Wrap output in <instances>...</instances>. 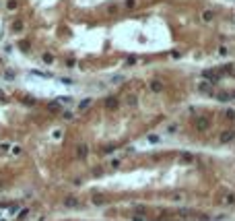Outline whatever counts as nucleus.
Here are the masks:
<instances>
[{"label":"nucleus","mask_w":235,"mask_h":221,"mask_svg":"<svg viewBox=\"0 0 235 221\" xmlns=\"http://www.w3.org/2000/svg\"><path fill=\"white\" fill-rule=\"evenodd\" d=\"M12 29H14V31L23 29V21H14V23H12Z\"/></svg>","instance_id":"nucleus-15"},{"label":"nucleus","mask_w":235,"mask_h":221,"mask_svg":"<svg viewBox=\"0 0 235 221\" xmlns=\"http://www.w3.org/2000/svg\"><path fill=\"white\" fill-rule=\"evenodd\" d=\"M217 99L219 101H229V99H235V93H217Z\"/></svg>","instance_id":"nucleus-3"},{"label":"nucleus","mask_w":235,"mask_h":221,"mask_svg":"<svg viewBox=\"0 0 235 221\" xmlns=\"http://www.w3.org/2000/svg\"><path fill=\"white\" fill-rule=\"evenodd\" d=\"M221 143H229V140L235 139V130H225V132H221Z\"/></svg>","instance_id":"nucleus-2"},{"label":"nucleus","mask_w":235,"mask_h":221,"mask_svg":"<svg viewBox=\"0 0 235 221\" xmlns=\"http://www.w3.org/2000/svg\"><path fill=\"white\" fill-rule=\"evenodd\" d=\"M225 116L229 120H235V110H225Z\"/></svg>","instance_id":"nucleus-13"},{"label":"nucleus","mask_w":235,"mask_h":221,"mask_svg":"<svg viewBox=\"0 0 235 221\" xmlns=\"http://www.w3.org/2000/svg\"><path fill=\"white\" fill-rule=\"evenodd\" d=\"M105 105L109 107V110H116V107H118V99H116V97H109V99L105 101Z\"/></svg>","instance_id":"nucleus-6"},{"label":"nucleus","mask_w":235,"mask_h":221,"mask_svg":"<svg viewBox=\"0 0 235 221\" xmlns=\"http://www.w3.org/2000/svg\"><path fill=\"white\" fill-rule=\"evenodd\" d=\"M0 99H4V93H2V91H0Z\"/></svg>","instance_id":"nucleus-24"},{"label":"nucleus","mask_w":235,"mask_h":221,"mask_svg":"<svg viewBox=\"0 0 235 221\" xmlns=\"http://www.w3.org/2000/svg\"><path fill=\"white\" fill-rule=\"evenodd\" d=\"M134 221H144V219H142V217H134Z\"/></svg>","instance_id":"nucleus-23"},{"label":"nucleus","mask_w":235,"mask_h":221,"mask_svg":"<svg viewBox=\"0 0 235 221\" xmlns=\"http://www.w3.org/2000/svg\"><path fill=\"white\" fill-rule=\"evenodd\" d=\"M208 124H211V122H208V118H204V116H200L198 120H196V128H198L200 132H202V130H206Z\"/></svg>","instance_id":"nucleus-1"},{"label":"nucleus","mask_w":235,"mask_h":221,"mask_svg":"<svg viewBox=\"0 0 235 221\" xmlns=\"http://www.w3.org/2000/svg\"><path fill=\"white\" fill-rule=\"evenodd\" d=\"M204 79H206V81H211V83H214V81H219V74H214V72H211V70H206V72H204Z\"/></svg>","instance_id":"nucleus-4"},{"label":"nucleus","mask_w":235,"mask_h":221,"mask_svg":"<svg viewBox=\"0 0 235 221\" xmlns=\"http://www.w3.org/2000/svg\"><path fill=\"white\" fill-rule=\"evenodd\" d=\"M128 105H136V97H130V99H128Z\"/></svg>","instance_id":"nucleus-22"},{"label":"nucleus","mask_w":235,"mask_h":221,"mask_svg":"<svg viewBox=\"0 0 235 221\" xmlns=\"http://www.w3.org/2000/svg\"><path fill=\"white\" fill-rule=\"evenodd\" d=\"M149 143H159V137H155V134H151V137H149Z\"/></svg>","instance_id":"nucleus-18"},{"label":"nucleus","mask_w":235,"mask_h":221,"mask_svg":"<svg viewBox=\"0 0 235 221\" xmlns=\"http://www.w3.org/2000/svg\"><path fill=\"white\" fill-rule=\"evenodd\" d=\"M219 54H221V56H225V54H227V48H225V46L219 48Z\"/></svg>","instance_id":"nucleus-21"},{"label":"nucleus","mask_w":235,"mask_h":221,"mask_svg":"<svg viewBox=\"0 0 235 221\" xmlns=\"http://www.w3.org/2000/svg\"><path fill=\"white\" fill-rule=\"evenodd\" d=\"M225 205H235V194H227L225 196Z\"/></svg>","instance_id":"nucleus-10"},{"label":"nucleus","mask_w":235,"mask_h":221,"mask_svg":"<svg viewBox=\"0 0 235 221\" xmlns=\"http://www.w3.org/2000/svg\"><path fill=\"white\" fill-rule=\"evenodd\" d=\"M43 60H46V62H52V60H54V56H52V54H46V56H43Z\"/></svg>","instance_id":"nucleus-20"},{"label":"nucleus","mask_w":235,"mask_h":221,"mask_svg":"<svg viewBox=\"0 0 235 221\" xmlns=\"http://www.w3.org/2000/svg\"><path fill=\"white\" fill-rule=\"evenodd\" d=\"M233 74H235V70H233Z\"/></svg>","instance_id":"nucleus-25"},{"label":"nucleus","mask_w":235,"mask_h":221,"mask_svg":"<svg viewBox=\"0 0 235 221\" xmlns=\"http://www.w3.org/2000/svg\"><path fill=\"white\" fill-rule=\"evenodd\" d=\"M136 6V0H124V8H128V11H132Z\"/></svg>","instance_id":"nucleus-7"},{"label":"nucleus","mask_w":235,"mask_h":221,"mask_svg":"<svg viewBox=\"0 0 235 221\" xmlns=\"http://www.w3.org/2000/svg\"><path fill=\"white\" fill-rule=\"evenodd\" d=\"M89 105H91V99H89V97H87V99H82L81 104H79V110H87V107H89Z\"/></svg>","instance_id":"nucleus-9"},{"label":"nucleus","mask_w":235,"mask_h":221,"mask_svg":"<svg viewBox=\"0 0 235 221\" xmlns=\"http://www.w3.org/2000/svg\"><path fill=\"white\" fill-rule=\"evenodd\" d=\"M184 194H182V192H175V194H173V200H175V203H179V200H184Z\"/></svg>","instance_id":"nucleus-16"},{"label":"nucleus","mask_w":235,"mask_h":221,"mask_svg":"<svg viewBox=\"0 0 235 221\" xmlns=\"http://www.w3.org/2000/svg\"><path fill=\"white\" fill-rule=\"evenodd\" d=\"M151 89H153L155 93H159V91H163V85H161V81H153V83H151Z\"/></svg>","instance_id":"nucleus-5"},{"label":"nucleus","mask_w":235,"mask_h":221,"mask_svg":"<svg viewBox=\"0 0 235 221\" xmlns=\"http://www.w3.org/2000/svg\"><path fill=\"white\" fill-rule=\"evenodd\" d=\"M47 107H50L52 112H58V110H60V104H58V101H52V104L47 105Z\"/></svg>","instance_id":"nucleus-12"},{"label":"nucleus","mask_w":235,"mask_h":221,"mask_svg":"<svg viewBox=\"0 0 235 221\" xmlns=\"http://www.w3.org/2000/svg\"><path fill=\"white\" fill-rule=\"evenodd\" d=\"M8 149H11V145H8V143H4V145H0V151H8Z\"/></svg>","instance_id":"nucleus-17"},{"label":"nucleus","mask_w":235,"mask_h":221,"mask_svg":"<svg viewBox=\"0 0 235 221\" xmlns=\"http://www.w3.org/2000/svg\"><path fill=\"white\" fill-rule=\"evenodd\" d=\"M182 161H194V155H190V153H184V155H182Z\"/></svg>","instance_id":"nucleus-14"},{"label":"nucleus","mask_w":235,"mask_h":221,"mask_svg":"<svg viewBox=\"0 0 235 221\" xmlns=\"http://www.w3.org/2000/svg\"><path fill=\"white\" fill-rule=\"evenodd\" d=\"M167 130H169V132H177V124H171V126L167 128Z\"/></svg>","instance_id":"nucleus-19"},{"label":"nucleus","mask_w":235,"mask_h":221,"mask_svg":"<svg viewBox=\"0 0 235 221\" xmlns=\"http://www.w3.org/2000/svg\"><path fill=\"white\" fill-rule=\"evenodd\" d=\"M212 17H214V12L212 11H204L202 12V19H204V21H212Z\"/></svg>","instance_id":"nucleus-8"},{"label":"nucleus","mask_w":235,"mask_h":221,"mask_svg":"<svg viewBox=\"0 0 235 221\" xmlns=\"http://www.w3.org/2000/svg\"><path fill=\"white\" fill-rule=\"evenodd\" d=\"M76 155H79V157H85V155H87V145H81V147H79V153H76Z\"/></svg>","instance_id":"nucleus-11"}]
</instances>
